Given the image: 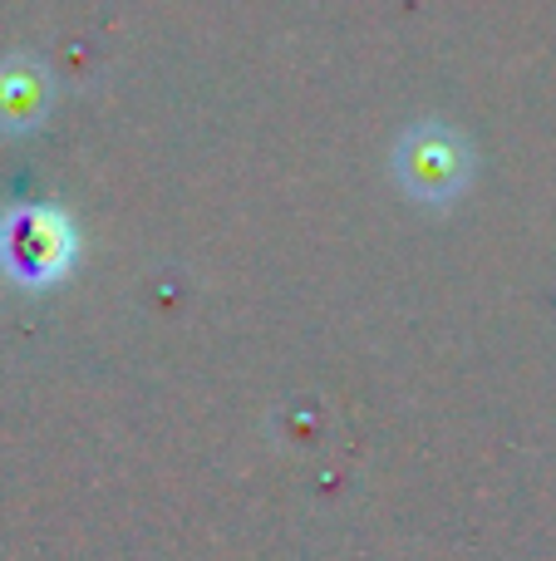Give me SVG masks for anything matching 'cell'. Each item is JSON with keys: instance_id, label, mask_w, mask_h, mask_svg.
Segmentation results:
<instances>
[{"instance_id": "cell-1", "label": "cell", "mask_w": 556, "mask_h": 561, "mask_svg": "<svg viewBox=\"0 0 556 561\" xmlns=\"http://www.w3.org/2000/svg\"><path fill=\"white\" fill-rule=\"evenodd\" d=\"M394 178L424 207H453L473 183V148L453 124L419 118L394 144Z\"/></svg>"}, {"instance_id": "cell-2", "label": "cell", "mask_w": 556, "mask_h": 561, "mask_svg": "<svg viewBox=\"0 0 556 561\" xmlns=\"http://www.w3.org/2000/svg\"><path fill=\"white\" fill-rule=\"evenodd\" d=\"M79 232L59 207H10L0 217V272L25 290H49L74 272Z\"/></svg>"}, {"instance_id": "cell-3", "label": "cell", "mask_w": 556, "mask_h": 561, "mask_svg": "<svg viewBox=\"0 0 556 561\" xmlns=\"http://www.w3.org/2000/svg\"><path fill=\"white\" fill-rule=\"evenodd\" d=\"M49 104H55V79L45 65L25 55L0 59V128L10 134L39 128L49 118Z\"/></svg>"}]
</instances>
